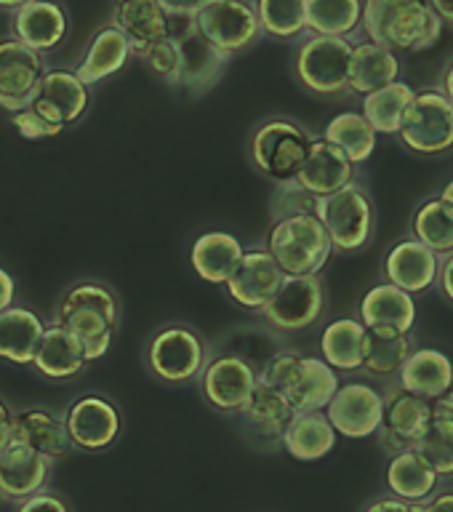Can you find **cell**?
I'll list each match as a JSON object with an SVG mask.
<instances>
[{"label": "cell", "mask_w": 453, "mask_h": 512, "mask_svg": "<svg viewBox=\"0 0 453 512\" xmlns=\"http://www.w3.org/2000/svg\"><path fill=\"white\" fill-rule=\"evenodd\" d=\"M123 318L118 291L99 278H80L64 288L51 312V323L67 328L86 350L88 363L102 360L115 344Z\"/></svg>", "instance_id": "obj_1"}, {"label": "cell", "mask_w": 453, "mask_h": 512, "mask_svg": "<svg viewBox=\"0 0 453 512\" xmlns=\"http://www.w3.org/2000/svg\"><path fill=\"white\" fill-rule=\"evenodd\" d=\"M446 22L430 0H363L360 35L398 54H419L438 46Z\"/></svg>", "instance_id": "obj_2"}, {"label": "cell", "mask_w": 453, "mask_h": 512, "mask_svg": "<svg viewBox=\"0 0 453 512\" xmlns=\"http://www.w3.org/2000/svg\"><path fill=\"white\" fill-rule=\"evenodd\" d=\"M214 352L216 347L208 342V336L200 328L184 320H171L147 336L142 363L144 371L158 384L187 387L198 382Z\"/></svg>", "instance_id": "obj_3"}, {"label": "cell", "mask_w": 453, "mask_h": 512, "mask_svg": "<svg viewBox=\"0 0 453 512\" xmlns=\"http://www.w3.org/2000/svg\"><path fill=\"white\" fill-rule=\"evenodd\" d=\"M352 40L307 32L291 48V75L296 86L323 102H347Z\"/></svg>", "instance_id": "obj_4"}, {"label": "cell", "mask_w": 453, "mask_h": 512, "mask_svg": "<svg viewBox=\"0 0 453 512\" xmlns=\"http://www.w3.org/2000/svg\"><path fill=\"white\" fill-rule=\"evenodd\" d=\"M315 134L288 115L259 120L246 139V158L256 174L272 184L291 182L310 155Z\"/></svg>", "instance_id": "obj_5"}, {"label": "cell", "mask_w": 453, "mask_h": 512, "mask_svg": "<svg viewBox=\"0 0 453 512\" xmlns=\"http://www.w3.org/2000/svg\"><path fill=\"white\" fill-rule=\"evenodd\" d=\"M315 216L326 224L336 254L355 256L374 243L379 214L374 195L358 179L334 195L318 198Z\"/></svg>", "instance_id": "obj_6"}, {"label": "cell", "mask_w": 453, "mask_h": 512, "mask_svg": "<svg viewBox=\"0 0 453 512\" xmlns=\"http://www.w3.org/2000/svg\"><path fill=\"white\" fill-rule=\"evenodd\" d=\"M264 246L270 248L283 272L291 278L320 275L326 270L331 254H336L326 224L315 214L275 219L264 238Z\"/></svg>", "instance_id": "obj_7"}, {"label": "cell", "mask_w": 453, "mask_h": 512, "mask_svg": "<svg viewBox=\"0 0 453 512\" xmlns=\"http://www.w3.org/2000/svg\"><path fill=\"white\" fill-rule=\"evenodd\" d=\"M259 384V368L235 350H216L195 382L200 400L214 414L238 419Z\"/></svg>", "instance_id": "obj_8"}, {"label": "cell", "mask_w": 453, "mask_h": 512, "mask_svg": "<svg viewBox=\"0 0 453 512\" xmlns=\"http://www.w3.org/2000/svg\"><path fill=\"white\" fill-rule=\"evenodd\" d=\"M326 312V280L320 275H286L283 286L264 304L259 323L278 336H294L312 328Z\"/></svg>", "instance_id": "obj_9"}, {"label": "cell", "mask_w": 453, "mask_h": 512, "mask_svg": "<svg viewBox=\"0 0 453 512\" xmlns=\"http://www.w3.org/2000/svg\"><path fill=\"white\" fill-rule=\"evenodd\" d=\"M398 142L422 158H440L453 152V102L438 86L416 91L414 107L408 112Z\"/></svg>", "instance_id": "obj_10"}, {"label": "cell", "mask_w": 453, "mask_h": 512, "mask_svg": "<svg viewBox=\"0 0 453 512\" xmlns=\"http://www.w3.org/2000/svg\"><path fill=\"white\" fill-rule=\"evenodd\" d=\"M195 24L230 59L246 54L264 40L254 0H211L200 8Z\"/></svg>", "instance_id": "obj_11"}, {"label": "cell", "mask_w": 453, "mask_h": 512, "mask_svg": "<svg viewBox=\"0 0 453 512\" xmlns=\"http://www.w3.org/2000/svg\"><path fill=\"white\" fill-rule=\"evenodd\" d=\"M435 411H432V400L406 390L403 384H390L384 390V414L379 432H376V443L384 454H398L408 448H419L422 438L430 430Z\"/></svg>", "instance_id": "obj_12"}, {"label": "cell", "mask_w": 453, "mask_h": 512, "mask_svg": "<svg viewBox=\"0 0 453 512\" xmlns=\"http://www.w3.org/2000/svg\"><path fill=\"white\" fill-rule=\"evenodd\" d=\"M296 416L286 392L270 384H256L254 395L238 414V430L256 454H280L286 451V430Z\"/></svg>", "instance_id": "obj_13"}, {"label": "cell", "mask_w": 453, "mask_h": 512, "mask_svg": "<svg viewBox=\"0 0 453 512\" xmlns=\"http://www.w3.org/2000/svg\"><path fill=\"white\" fill-rule=\"evenodd\" d=\"M171 35L182 48V91L192 99L211 94L230 70V56L222 54L198 30L195 19H171Z\"/></svg>", "instance_id": "obj_14"}, {"label": "cell", "mask_w": 453, "mask_h": 512, "mask_svg": "<svg viewBox=\"0 0 453 512\" xmlns=\"http://www.w3.org/2000/svg\"><path fill=\"white\" fill-rule=\"evenodd\" d=\"M64 422L70 432L72 448L86 454H102L118 443L123 432V414L115 400L99 392H86L64 408Z\"/></svg>", "instance_id": "obj_15"}, {"label": "cell", "mask_w": 453, "mask_h": 512, "mask_svg": "<svg viewBox=\"0 0 453 512\" xmlns=\"http://www.w3.org/2000/svg\"><path fill=\"white\" fill-rule=\"evenodd\" d=\"M91 102H94V88L80 78L75 67H54L51 64L46 75L40 78L30 104L67 131L86 118Z\"/></svg>", "instance_id": "obj_16"}, {"label": "cell", "mask_w": 453, "mask_h": 512, "mask_svg": "<svg viewBox=\"0 0 453 512\" xmlns=\"http://www.w3.org/2000/svg\"><path fill=\"white\" fill-rule=\"evenodd\" d=\"M48 67L46 54L24 46L14 35L0 38V110L11 115L27 107Z\"/></svg>", "instance_id": "obj_17"}, {"label": "cell", "mask_w": 453, "mask_h": 512, "mask_svg": "<svg viewBox=\"0 0 453 512\" xmlns=\"http://www.w3.org/2000/svg\"><path fill=\"white\" fill-rule=\"evenodd\" d=\"M328 419L336 427L339 435L350 440L371 438L379 432L384 414V392L376 390L374 384L363 382H344L334 400L326 408Z\"/></svg>", "instance_id": "obj_18"}, {"label": "cell", "mask_w": 453, "mask_h": 512, "mask_svg": "<svg viewBox=\"0 0 453 512\" xmlns=\"http://www.w3.org/2000/svg\"><path fill=\"white\" fill-rule=\"evenodd\" d=\"M283 280H286V272L278 264V259L272 256L270 248L251 246L246 248L243 262L238 264V270L232 272L224 291L238 307L248 312H259L283 286Z\"/></svg>", "instance_id": "obj_19"}, {"label": "cell", "mask_w": 453, "mask_h": 512, "mask_svg": "<svg viewBox=\"0 0 453 512\" xmlns=\"http://www.w3.org/2000/svg\"><path fill=\"white\" fill-rule=\"evenodd\" d=\"M8 35L48 56L70 38V11L59 0H30L8 14Z\"/></svg>", "instance_id": "obj_20"}, {"label": "cell", "mask_w": 453, "mask_h": 512, "mask_svg": "<svg viewBox=\"0 0 453 512\" xmlns=\"http://www.w3.org/2000/svg\"><path fill=\"white\" fill-rule=\"evenodd\" d=\"M56 462L11 438L0 454V491L6 502H22L27 496L46 491Z\"/></svg>", "instance_id": "obj_21"}, {"label": "cell", "mask_w": 453, "mask_h": 512, "mask_svg": "<svg viewBox=\"0 0 453 512\" xmlns=\"http://www.w3.org/2000/svg\"><path fill=\"white\" fill-rule=\"evenodd\" d=\"M382 272L384 280L406 288L408 294H424L438 283L440 254H435L430 246H424L414 235H406L387 251Z\"/></svg>", "instance_id": "obj_22"}, {"label": "cell", "mask_w": 453, "mask_h": 512, "mask_svg": "<svg viewBox=\"0 0 453 512\" xmlns=\"http://www.w3.org/2000/svg\"><path fill=\"white\" fill-rule=\"evenodd\" d=\"M110 22L128 38L134 59H142L158 40L171 35V16L160 0H112Z\"/></svg>", "instance_id": "obj_23"}, {"label": "cell", "mask_w": 453, "mask_h": 512, "mask_svg": "<svg viewBox=\"0 0 453 512\" xmlns=\"http://www.w3.org/2000/svg\"><path fill=\"white\" fill-rule=\"evenodd\" d=\"M11 438L35 448L38 454L62 462L72 451L70 432L64 414L46 406H30L11 414Z\"/></svg>", "instance_id": "obj_24"}, {"label": "cell", "mask_w": 453, "mask_h": 512, "mask_svg": "<svg viewBox=\"0 0 453 512\" xmlns=\"http://www.w3.org/2000/svg\"><path fill=\"white\" fill-rule=\"evenodd\" d=\"M131 59H134V48H131L128 38L115 24L107 22L88 38V43L80 51L78 62H75V72L94 88L126 70V64Z\"/></svg>", "instance_id": "obj_25"}, {"label": "cell", "mask_w": 453, "mask_h": 512, "mask_svg": "<svg viewBox=\"0 0 453 512\" xmlns=\"http://www.w3.org/2000/svg\"><path fill=\"white\" fill-rule=\"evenodd\" d=\"M339 387L342 379L334 366H328L320 355H302L283 392L296 414H304V411H326Z\"/></svg>", "instance_id": "obj_26"}, {"label": "cell", "mask_w": 453, "mask_h": 512, "mask_svg": "<svg viewBox=\"0 0 453 512\" xmlns=\"http://www.w3.org/2000/svg\"><path fill=\"white\" fill-rule=\"evenodd\" d=\"M355 179H358V166L344 155V150L328 142L323 134L315 136L310 155L296 176V182L302 184L304 190H310L315 198L334 195Z\"/></svg>", "instance_id": "obj_27"}, {"label": "cell", "mask_w": 453, "mask_h": 512, "mask_svg": "<svg viewBox=\"0 0 453 512\" xmlns=\"http://www.w3.org/2000/svg\"><path fill=\"white\" fill-rule=\"evenodd\" d=\"M88 366L91 363H88L83 344L67 328L48 320L46 334L40 339L38 352L30 366L32 371L46 382H70V379H78Z\"/></svg>", "instance_id": "obj_28"}, {"label": "cell", "mask_w": 453, "mask_h": 512, "mask_svg": "<svg viewBox=\"0 0 453 512\" xmlns=\"http://www.w3.org/2000/svg\"><path fill=\"white\" fill-rule=\"evenodd\" d=\"M358 318L368 328H395V331L411 334L419 318V307H416L414 294H408L406 288L382 280L360 296Z\"/></svg>", "instance_id": "obj_29"}, {"label": "cell", "mask_w": 453, "mask_h": 512, "mask_svg": "<svg viewBox=\"0 0 453 512\" xmlns=\"http://www.w3.org/2000/svg\"><path fill=\"white\" fill-rule=\"evenodd\" d=\"M382 480L392 496H400L406 502H427L443 483L438 470L419 448H408V451L387 456Z\"/></svg>", "instance_id": "obj_30"}, {"label": "cell", "mask_w": 453, "mask_h": 512, "mask_svg": "<svg viewBox=\"0 0 453 512\" xmlns=\"http://www.w3.org/2000/svg\"><path fill=\"white\" fill-rule=\"evenodd\" d=\"M403 62H400L398 51L390 46L374 43V40L360 38L352 43L350 56V91L352 96H368L379 91V88L390 86L400 80Z\"/></svg>", "instance_id": "obj_31"}, {"label": "cell", "mask_w": 453, "mask_h": 512, "mask_svg": "<svg viewBox=\"0 0 453 512\" xmlns=\"http://www.w3.org/2000/svg\"><path fill=\"white\" fill-rule=\"evenodd\" d=\"M246 256V246L232 232L211 230L195 238L190 248V267L200 280L211 286H227L232 272Z\"/></svg>", "instance_id": "obj_32"}, {"label": "cell", "mask_w": 453, "mask_h": 512, "mask_svg": "<svg viewBox=\"0 0 453 512\" xmlns=\"http://www.w3.org/2000/svg\"><path fill=\"white\" fill-rule=\"evenodd\" d=\"M368 328V326H366ZM416 350L414 331H395V328H368L366 334V363L363 371L368 382H379L384 387L398 382L403 363Z\"/></svg>", "instance_id": "obj_33"}, {"label": "cell", "mask_w": 453, "mask_h": 512, "mask_svg": "<svg viewBox=\"0 0 453 512\" xmlns=\"http://www.w3.org/2000/svg\"><path fill=\"white\" fill-rule=\"evenodd\" d=\"M46 328L48 320L22 304L0 312V360L8 366H32Z\"/></svg>", "instance_id": "obj_34"}, {"label": "cell", "mask_w": 453, "mask_h": 512, "mask_svg": "<svg viewBox=\"0 0 453 512\" xmlns=\"http://www.w3.org/2000/svg\"><path fill=\"white\" fill-rule=\"evenodd\" d=\"M366 323L358 315L326 323L320 334V358L339 374H360L366 363Z\"/></svg>", "instance_id": "obj_35"}, {"label": "cell", "mask_w": 453, "mask_h": 512, "mask_svg": "<svg viewBox=\"0 0 453 512\" xmlns=\"http://www.w3.org/2000/svg\"><path fill=\"white\" fill-rule=\"evenodd\" d=\"M398 384L427 400H438L453 387V363L438 347H416L403 363Z\"/></svg>", "instance_id": "obj_36"}, {"label": "cell", "mask_w": 453, "mask_h": 512, "mask_svg": "<svg viewBox=\"0 0 453 512\" xmlns=\"http://www.w3.org/2000/svg\"><path fill=\"white\" fill-rule=\"evenodd\" d=\"M336 427L326 411H304L291 419L286 430V451L299 462H318L336 446Z\"/></svg>", "instance_id": "obj_37"}, {"label": "cell", "mask_w": 453, "mask_h": 512, "mask_svg": "<svg viewBox=\"0 0 453 512\" xmlns=\"http://www.w3.org/2000/svg\"><path fill=\"white\" fill-rule=\"evenodd\" d=\"M416 91L406 80H395L390 86L379 88L374 94L363 96V115L376 128V134L398 136L406 126V118L414 107Z\"/></svg>", "instance_id": "obj_38"}, {"label": "cell", "mask_w": 453, "mask_h": 512, "mask_svg": "<svg viewBox=\"0 0 453 512\" xmlns=\"http://www.w3.org/2000/svg\"><path fill=\"white\" fill-rule=\"evenodd\" d=\"M363 0H307V27L315 35L360 40Z\"/></svg>", "instance_id": "obj_39"}, {"label": "cell", "mask_w": 453, "mask_h": 512, "mask_svg": "<svg viewBox=\"0 0 453 512\" xmlns=\"http://www.w3.org/2000/svg\"><path fill=\"white\" fill-rule=\"evenodd\" d=\"M408 235L422 240L424 246H430L435 254L446 256L453 251V206L440 195L424 198L414 208V214L408 219Z\"/></svg>", "instance_id": "obj_40"}, {"label": "cell", "mask_w": 453, "mask_h": 512, "mask_svg": "<svg viewBox=\"0 0 453 512\" xmlns=\"http://www.w3.org/2000/svg\"><path fill=\"white\" fill-rule=\"evenodd\" d=\"M323 136H326L331 144H336L339 150H344V155H347L355 166H363L376 150V128L368 123V118L363 112H339V115L323 128Z\"/></svg>", "instance_id": "obj_41"}, {"label": "cell", "mask_w": 453, "mask_h": 512, "mask_svg": "<svg viewBox=\"0 0 453 512\" xmlns=\"http://www.w3.org/2000/svg\"><path fill=\"white\" fill-rule=\"evenodd\" d=\"M262 22L264 38L278 43H296L310 32L307 27V0H254Z\"/></svg>", "instance_id": "obj_42"}, {"label": "cell", "mask_w": 453, "mask_h": 512, "mask_svg": "<svg viewBox=\"0 0 453 512\" xmlns=\"http://www.w3.org/2000/svg\"><path fill=\"white\" fill-rule=\"evenodd\" d=\"M144 67L171 91H182V48L176 35H166L142 56Z\"/></svg>", "instance_id": "obj_43"}, {"label": "cell", "mask_w": 453, "mask_h": 512, "mask_svg": "<svg viewBox=\"0 0 453 512\" xmlns=\"http://www.w3.org/2000/svg\"><path fill=\"white\" fill-rule=\"evenodd\" d=\"M419 451H422L430 464L438 470L440 480L453 478V422L446 416H435L430 424V430L419 443Z\"/></svg>", "instance_id": "obj_44"}, {"label": "cell", "mask_w": 453, "mask_h": 512, "mask_svg": "<svg viewBox=\"0 0 453 512\" xmlns=\"http://www.w3.org/2000/svg\"><path fill=\"white\" fill-rule=\"evenodd\" d=\"M315 208H318V198L310 190H304L296 179L275 184V192H272L270 198L272 222L275 219H286V216L315 214Z\"/></svg>", "instance_id": "obj_45"}, {"label": "cell", "mask_w": 453, "mask_h": 512, "mask_svg": "<svg viewBox=\"0 0 453 512\" xmlns=\"http://www.w3.org/2000/svg\"><path fill=\"white\" fill-rule=\"evenodd\" d=\"M11 118V126L24 136V139H32V142H43V139H54L64 131L62 126H56L54 120H48L40 110H35L32 104L22 107L8 115Z\"/></svg>", "instance_id": "obj_46"}, {"label": "cell", "mask_w": 453, "mask_h": 512, "mask_svg": "<svg viewBox=\"0 0 453 512\" xmlns=\"http://www.w3.org/2000/svg\"><path fill=\"white\" fill-rule=\"evenodd\" d=\"M299 358H302V352L294 350V347H280L259 366V382L270 384L275 390H283Z\"/></svg>", "instance_id": "obj_47"}, {"label": "cell", "mask_w": 453, "mask_h": 512, "mask_svg": "<svg viewBox=\"0 0 453 512\" xmlns=\"http://www.w3.org/2000/svg\"><path fill=\"white\" fill-rule=\"evenodd\" d=\"M14 512H72L70 504L64 502L56 491H40L35 496H27L22 502H16Z\"/></svg>", "instance_id": "obj_48"}, {"label": "cell", "mask_w": 453, "mask_h": 512, "mask_svg": "<svg viewBox=\"0 0 453 512\" xmlns=\"http://www.w3.org/2000/svg\"><path fill=\"white\" fill-rule=\"evenodd\" d=\"M358 512H422V502H406V499L384 491L379 496H371Z\"/></svg>", "instance_id": "obj_49"}, {"label": "cell", "mask_w": 453, "mask_h": 512, "mask_svg": "<svg viewBox=\"0 0 453 512\" xmlns=\"http://www.w3.org/2000/svg\"><path fill=\"white\" fill-rule=\"evenodd\" d=\"M435 291H438L443 302L453 307V251L446 256H440V272L438 283H435Z\"/></svg>", "instance_id": "obj_50"}, {"label": "cell", "mask_w": 453, "mask_h": 512, "mask_svg": "<svg viewBox=\"0 0 453 512\" xmlns=\"http://www.w3.org/2000/svg\"><path fill=\"white\" fill-rule=\"evenodd\" d=\"M160 3H163L171 19H195L200 14V8L211 3V0H160Z\"/></svg>", "instance_id": "obj_51"}, {"label": "cell", "mask_w": 453, "mask_h": 512, "mask_svg": "<svg viewBox=\"0 0 453 512\" xmlns=\"http://www.w3.org/2000/svg\"><path fill=\"white\" fill-rule=\"evenodd\" d=\"M422 512H453V486L438 488L427 502H422Z\"/></svg>", "instance_id": "obj_52"}, {"label": "cell", "mask_w": 453, "mask_h": 512, "mask_svg": "<svg viewBox=\"0 0 453 512\" xmlns=\"http://www.w3.org/2000/svg\"><path fill=\"white\" fill-rule=\"evenodd\" d=\"M14 304H16V280L6 267H0V312L8 310V307H14Z\"/></svg>", "instance_id": "obj_53"}, {"label": "cell", "mask_w": 453, "mask_h": 512, "mask_svg": "<svg viewBox=\"0 0 453 512\" xmlns=\"http://www.w3.org/2000/svg\"><path fill=\"white\" fill-rule=\"evenodd\" d=\"M11 408L3 398H0V454L6 451V446L11 443Z\"/></svg>", "instance_id": "obj_54"}, {"label": "cell", "mask_w": 453, "mask_h": 512, "mask_svg": "<svg viewBox=\"0 0 453 512\" xmlns=\"http://www.w3.org/2000/svg\"><path fill=\"white\" fill-rule=\"evenodd\" d=\"M438 88L453 102V54L448 56L446 64H443V70H440V75H438Z\"/></svg>", "instance_id": "obj_55"}, {"label": "cell", "mask_w": 453, "mask_h": 512, "mask_svg": "<svg viewBox=\"0 0 453 512\" xmlns=\"http://www.w3.org/2000/svg\"><path fill=\"white\" fill-rule=\"evenodd\" d=\"M432 411H435V416H446L453 422V387L446 395H440L438 400H432Z\"/></svg>", "instance_id": "obj_56"}, {"label": "cell", "mask_w": 453, "mask_h": 512, "mask_svg": "<svg viewBox=\"0 0 453 512\" xmlns=\"http://www.w3.org/2000/svg\"><path fill=\"white\" fill-rule=\"evenodd\" d=\"M432 8L438 11V16L446 22V27L453 30V0H430Z\"/></svg>", "instance_id": "obj_57"}, {"label": "cell", "mask_w": 453, "mask_h": 512, "mask_svg": "<svg viewBox=\"0 0 453 512\" xmlns=\"http://www.w3.org/2000/svg\"><path fill=\"white\" fill-rule=\"evenodd\" d=\"M24 3H30V0H0V11L3 14H14L16 8H22Z\"/></svg>", "instance_id": "obj_58"}, {"label": "cell", "mask_w": 453, "mask_h": 512, "mask_svg": "<svg viewBox=\"0 0 453 512\" xmlns=\"http://www.w3.org/2000/svg\"><path fill=\"white\" fill-rule=\"evenodd\" d=\"M438 195H440V198H446L448 203H451V206H453V179H448V182L443 184V187H440Z\"/></svg>", "instance_id": "obj_59"}, {"label": "cell", "mask_w": 453, "mask_h": 512, "mask_svg": "<svg viewBox=\"0 0 453 512\" xmlns=\"http://www.w3.org/2000/svg\"><path fill=\"white\" fill-rule=\"evenodd\" d=\"M0 502H6V499H3V491H0Z\"/></svg>", "instance_id": "obj_60"}]
</instances>
